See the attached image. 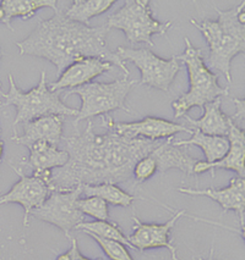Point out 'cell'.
<instances>
[{"label":"cell","mask_w":245,"mask_h":260,"mask_svg":"<svg viewBox=\"0 0 245 260\" xmlns=\"http://www.w3.org/2000/svg\"><path fill=\"white\" fill-rule=\"evenodd\" d=\"M102 123L107 132L93 131V122L89 121L85 131H78L64 138L68 164L52 171V190L74 189L80 184L126 183L132 180V170L139 160L155 150L161 141L145 138H129L118 135L111 128L105 117Z\"/></svg>","instance_id":"1"},{"label":"cell","mask_w":245,"mask_h":260,"mask_svg":"<svg viewBox=\"0 0 245 260\" xmlns=\"http://www.w3.org/2000/svg\"><path fill=\"white\" fill-rule=\"evenodd\" d=\"M107 26L90 27L74 22L59 10L49 20L39 21L36 28L23 41L16 42L21 55H33L48 60L57 68V75L72 62L85 57H97L122 69L129 77L125 62L105 43Z\"/></svg>","instance_id":"2"},{"label":"cell","mask_w":245,"mask_h":260,"mask_svg":"<svg viewBox=\"0 0 245 260\" xmlns=\"http://www.w3.org/2000/svg\"><path fill=\"white\" fill-rule=\"evenodd\" d=\"M245 3L229 9V10H220L219 20L211 21L204 20L201 22L196 20H190V23L196 27L206 39L210 53L206 59H204L205 65L210 70L222 74L232 84L231 66L232 60L238 54L245 51V23L240 22L239 14L244 11Z\"/></svg>","instance_id":"3"},{"label":"cell","mask_w":245,"mask_h":260,"mask_svg":"<svg viewBox=\"0 0 245 260\" xmlns=\"http://www.w3.org/2000/svg\"><path fill=\"white\" fill-rule=\"evenodd\" d=\"M184 42L185 50L174 57L186 66L190 88L172 104L175 119L183 117L186 115V111L194 107L202 108L206 103L213 102L216 98L228 95V88H222L217 82L219 75L213 74L205 65L202 49L194 47L189 38H184Z\"/></svg>","instance_id":"4"},{"label":"cell","mask_w":245,"mask_h":260,"mask_svg":"<svg viewBox=\"0 0 245 260\" xmlns=\"http://www.w3.org/2000/svg\"><path fill=\"white\" fill-rule=\"evenodd\" d=\"M47 76L45 71H42L41 80L37 87L22 92L16 87L13 75H9V83L10 88L7 94H3L5 102L3 105H14L16 108V117L14 120V128L20 122H30V121L38 119V117L47 116V115H62V116H75L77 110L66 107L64 102L59 98V92H50L47 86Z\"/></svg>","instance_id":"5"},{"label":"cell","mask_w":245,"mask_h":260,"mask_svg":"<svg viewBox=\"0 0 245 260\" xmlns=\"http://www.w3.org/2000/svg\"><path fill=\"white\" fill-rule=\"evenodd\" d=\"M135 84L136 81L124 77L111 83L90 82L77 88L68 90L64 95V101L72 94H77L81 98V109L77 110L74 125L98 115L108 114L117 109L130 111V109L126 108L125 101Z\"/></svg>","instance_id":"6"},{"label":"cell","mask_w":245,"mask_h":260,"mask_svg":"<svg viewBox=\"0 0 245 260\" xmlns=\"http://www.w3.org/2000/svg\"><path fill=\"white\" fill-rule=\"evenodd\" d=\"M108 29L116 28L125 33L131 44L146 43L153 47V35H166L172 22H159L155 20L149 0H128L123 8L108 16Z\"/></svg>","instance_id":"7"},{"label":"cell","mask_w":245,"mask_h":260,"mask_svg":"<svg viewBox=\"0 0 245 260\" xmlns=\"http://www.w3.org/2000/svg\"><path fill=\"white\" fill-rule=\"evenodd\" d=\"M117 55L122 61H131L140 70L142 84L168 92L175 76L180 70V63L175 57L165 60L149 49H132L119 47Z\"/></svg>","instance_id":"8"},{"label":"cell","mask_w":245,"mask_h":260,"mask_svg":"<svg viewBox=\"0 0 245 260\" xmlns=\"http://www.w3.org/2000/svg\"><path fill=\"white\" fill-rule=\"evenodd\" d=\"M81 194V186L69 190H52L44 203L33 209L30 215L57 226L69 237V232L75 230L78 223L84 222L85 215L78 210L76 204Z\"/></svg>","instance_id":"9"},{"label":"cell","mask_w":245,"mask_h":260,"mask_svg":"<svg viewBox=\"0 0 245 260\" xmlns=\"http://www.w3.org/2000/svg\"><path fill=\"white\" fill-rule=\"evenodd\" d=\"M13 169L19 174L20 180L11 187L9 192L0 196V205L8 203L20 204L25 210L23 226H27L31 211L43 204L52 192V187L49 183L52 171L42 175L35 174L33 176H26L19 169L14 166Z\"/></svg>","instance_id":"10"},{"label":"cell","mask_w":245,"mask_h":260,"mask_svg":"<svg viewBox=\"0 0 245 260\" xmlns=\"http://www.w3.org/2000/svg\"><path fill=\"white\" fill-rule=\"evenodd\" d=\"M185 214L184 210H179L169 219L167 222L162 225L157 223H144L136 216H132V220L135 221L134 228H132V234L128 237L132 248L139 252H145V250L151 249V248H167L171 252L172 260H179L177 255V248L172 244L171 235L172 229L174 228L175 222Z\"/></svg>","instance_id":"11"},{"label":"cell","mask_w":245,"mask_h":260,"mask_svg":"<svg viewBox=\"0 0 245 260\" xmlns=\"http://www.w3.org/2000/svg\"><path fill=\"white\" fill-rule=\"evenodd\" d=\"M105 120L114 132L129 138L159 141L162 138H172L180 132L193 134V129H189L185 126L152 116H147L144 120L135 122H114L110 116L105 117Z\"/></svg>","instance_id":"12"},{"label":"cell","mask_w":245,"mask_h":260,"mask_svg":"<svg viewBox=\"0 0 245 260\" xmlns=\"http://www.w3.org/2000/svg\"><path fill=\"white\" fill-rule=\"evenodd\" d=\"M229 142L228 152L222 159L214 162H206L199 160L194 168V174H204L206 171L212 172L214 177V169H226V170H233L239 175V177L245 176L244 159H245V132L240 128L237 123L231 120L229 122V131L227 135Z\"/></svg>","instance_id":"13"},{"label":"cell","mask_w":245,"mask_h":260,"mask_svg":"<svg viewBox=\"0 0 245 260\" xmlns=\"http://www.w3.org/2000/svg\"><path fill=\"white\" fill-rule=\"evenodd\" d=\"M113 65L97 57H85L76 62H72L60 74L58 81L49 83L50 92H59L65 88H77L90 83L93 78L111 71Z\"/></svg>","instance_id":"14"},{"label":"cell","mask_w":245,"mask_h":260,"mask_svg":"<svg viewBox=\"0 0 245 260\" xmlns=\"http://www.w3.org/2000/svg\"><path fill=\"white\" fill-rule=\"evenodd\" d=\"M180 193L189 196H202L211 198L217 202L223 211L234 210L239 215L241 225V231L245 229V180L243 177H233L228 187L226 188H206L193 189L180 187L178 188Z\"/></svg>","instance_id":"15"},{"label":"cell","mask_w":245,"mask_h":260,"mask_svg":"<svg viewBox=\"0 0 245 260\" xmlns=\"http://www.w3.org/2000/svg\"><path fill=\"white\" fill-rule=\"evenodd\" d=\"M16 144L29 147L36 142H48L58 146L63 141V116L47 115L23 123V135L11 137Z\"/></svg>","instance_id":"16"},{"label":"cell","mask_w":245,"mask_h":260,"mask_svg":"<svg viewBox=\"0 0 245 260\" xmlns=\"http://www.w3.org/2000/svg\"><path fill=\"white\" fill-rule=\"evenodd\" d=\"M150 155L155 159L157 172L165 174L171 169H178L190 176L195 175L194 168L199 160L189 155L184 147L174 146L172 143V138H168L165 143L159 144L155 150L151 152Z\"/></svg>","instance_id":"17"},{"label":"cell","mask_w":245,"mask_h":260,"mask_svg":"<svg viewBox=\"0 0 245 260\" xmlns=\"http://www.w3.org/2000/svg\"><path fill=\"white\" fill-rule=\"evenodd\" d=\"M27 148L30 149V158L26 165L32 168L36 175L63 168L69 161V153L66 150L59 149L58 146L48 142H36Z\"/></svg>","instance_id":"18"},{"label":"cell","mask_w":245,"mask_h":260,"mask_svg":"<svg viewBox=\"0 0 245 260\" xmlns=\"http://www.w3.org/2000/svg\"><path fill=\"white\" fill-rule=\"evenodd\" d=\"M204 115L200 119H192L187 115H184V119L195 129L201 134L208 136H222L227 137L229 131L231 117L222 111V98H216L213 102L206 103L202 107Z\"/></svg>","instance_id":"19"},{"label":"cell","mask_w":245,"mask_h":260,"mask_svg":"<svg viewBox=\"0 0 245 260\" xmlns=\"http://www.w3.org/2000/svg\"><path fill=\"white\" fill-rule=\"evenodd\" d=\"M57 4H58L57 0H3L0 2V23L13 31L11 20L14 17L29 20L35 16L39 9L43 8L58 11Z\"/></svg>","instance_id":"20"},{"label":"cell","mask_w":245,"mask_h":260,"mask_svg":"<svg viewBox=\"0 0 245 260\" xmlns=\"http://www.w3.org/2000/svg\"><path fill=\"white\" fill-rule=\"evenodd\" d=\"M172 143L177 147H189L196 146L201 148L204 152L206 162L219 161L226 155L229 149V142L227 137L222 136H208L201 134L198 129H194L192 137L189 140L184 141H174L172 140Z\"/></svg>","instance_id":"21"},{"label":"cell","mask_w":245,"mask_h":260,"mask_svg":"<svg viewBox=\"0 0 245 260\" xmlns=\"http://www.w3.org/2000/svg\"><path fill=\"white\" fill-rule=\"evenodd\" d=\"M116 0H75L66 9L65 17L81 25L90 26L92 17L105 13L114 5Z\"/></svg>","instance_id":"22"},{"label":"cell","mask_w":245,"mask_h":260,"mask_svg":"<svg viewBox=\"0 0 245 260\" xmlns=\"http://www.w3.org/2000/svg\"><path fill=\"white\" fill-rule=\"evenodd\" d=\"M81 192L85 197L101 198L105 203L119 207H129L135 201L134 196L129 194L120 187L113 183H98V184H80Z\"/></svg>","instance_id":"23"},{"label":"cell","mask_w":245,"mask_h":260,"mask_svg":"<svg viewBox=\"0 0 245 260\" xmlns=\"http://www.w3.org/2000/svg\"><path fill=\"white\" fill-rule=\"evenodd\" d=\"M75 230L83 232H91V234L98 236V237L105 238V240L117 241L119 243L124 244V246L132 248L130 242L128 241V237L123 234V231L118 228L117 223L110 222V221H90V222H81L75 228ZM134 249V248H132Z\"/></svg>","instance_id":"24"},{"label":"cell","mask_w":245,"mask_h":260,"mask_svg":"<svg viewBox=\"0 0 245 260\" xmlns=\"http://www.w3.org/2000/svg\"><path fill=\"white\" fill-rule=\"evenodd\" d=\"M77 208L84 215H89L98 221H108L110 214H108V204L101 198L97 197H85L78 198Z\"/></svg>","instance_id":"25"},{"label":"cell","mask_w":245,"mask_h":260,"mask_svg":"<svg viewBox=\"0 0 245 260\" xmlns=\"http://www.w3.org/2000/svg\"><path fill=\"white\" fill-rule=\"evenodd\" d=\"M84 234L92 237L99 244V247L103 249V252L110 256L111 260H134L129 254L128 249H126V246L119 243V242L105 240V238L98 237V236L91 234V232H84Z\"/></svg>","instance_id":"26"},{"label":"cell","mask_w":245,"mask_h":260,"mask_svg":"<svg viewBox=\"0 0 245 260\" xmlns=\"http://www.w3.org/2000/svg\"><path fill=\"white\" fill-rule=\"evenodd\" d=\"M157 172V164L152 156L147 155L136 162L132 170V176L138 183H142L147 181Z\"/></svg>","instance_id":"27"},{"label":"cell","mask_w":245,"mask_h":260,"mask_svg":"<svg viewBox=\"0 0 245 260\" xmlns=\"http://www.w3.org/2000/svg\"><path fill=\"white\" fill-rule=\"evenodd\" d=\"M69 238H70L71 241V247L70 249L68 250V252L62 254V255H59L57 260H91L89 258H86V256H84L83 254L80 253V250H78V247H77V241L76 238H72L69 236ZM97 260H101V259H97Z\"/></svg>","instance_id":"28"},{"label":"cell","mask_w":245,"mask_h":260,"mask_svg":"<svg viewBox=\"0 0 245 260\" xmlns=\"http://www.w3.org/2000/svg\"><path fill=\"white\" fill-rule=\"evenodd\" d=\"M233 102H234L235 107H237V110H235V114L233 115L231 117V120L234 122L235 120H244V99H237L234 98L233 99Z\"/></svg>","instance_id":"29"},{"label":"cell","mask_w":245,"mask_h":260,"mask_svg":"<svg viewBox=\"0 0 245 260\" xmlns=\"http://www.w3.org/2000/svg\"><path fill=\"white\" fill-rule=\"evenodd\" d=\"M3 153H4V142L0 140V160H2Z\"/></svg>","instance_id":"30"},{"label":"cell","mask_w":245,"mask_h":260,"mask_svg":"<svg viewBox=\"0 0 245 260\" xmlns=\"http://www.w3.org/2000/svg\"><path fill=\"white\" fill-rule=\"evenodd\" d=\"M196 260H214V259H213V252H212V249H211V254H210V256H208L207 259H201V258H199V259H196Z\"/></svg>","instance_id":"31"},{"label":"cell","mask_w":245,"mask_h":260,"mask_svg":"<svg viewBox=\"0 0 245 260\" xmlns=\"http://www.w3.org/2000/svg\"><path fill=\"white\" fill-rule=\"evenodd\" d=\"M3 57V49H2V47H0V59H2ZM0 94H4V93H3V90H2V83H0Z\"/></svg>","instance_id":"32"},{"label":"cell","mask_w":245,"mask_h":260,"mask_svg":"<svg viewBox=\"0 0 245 260\" xmlns=\"http://www.w3.org/2000/svg\"><path fill=\"white\" fill-rule=\"evenodd\" d=\"M0 105H3V102H0Z\"/></svg>","instance_id":"33"}]
</instances>
